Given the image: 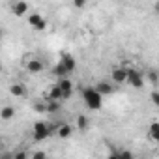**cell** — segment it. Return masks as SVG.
Listing matches in <instances>:
<instances>
[{
    "mask_svg": "<svg viewBox=\"0 0 159 159\" xmlns=\"http://www.w3.org/2000/svg\"><path fill=\"white\" fill-rule=\"evenodd\" d=\"M83 99H84V105L90 109V111H99L103 107V94L94 86V88H84L83 90Z\"/></svg>",
    "mask_w": 159,
    "mask_h": 159,
    "instance_id": "6da1fadb",
    "label": "cell"
},
{
    "mask_svg": "<svg viewBox=\"0 0 159 159\" xmlns=\"http://www.w3.org/2000/svg\"><path fill=\"white\" fill-rule=\"evenodd\" d=\"M52 133V125L47 124V122H36L34 124V129H32V135H34V140H45L49 135Z\"/></svg>",
    "mask_w": 159,
    "mask_h": 159,
    "instance_id": "7a4b0ae2",
    "label": "cell"
},
{
    "mask_svg": "<svg viewBox=\"0 0 159 159\" xmlns=\"http://www.w3.org/2000/svg\"><path fill=\"white\" fill-rule=\"evenodd\" d=\"M127 84L133 88H142L144 86V77L137 67H127Z\"/></svg>",
    "mask_w": 159,
    "mask_h": 159,
    "instance_id": "3957f363",
    "label": "cell"
},
{
    "mask_svg": "<svg viewBox=\"0 0 159 159\" xmlns=\"http://www.w3.org/2000/svg\"><path fill=\"white\" fill-rule=\"evenodd\" d=\"M112 83L114 84L127 83V67H114L112 69Z\"/></svg>",
    "mask_w": 159,
    "mask_h": 159,
    "instance_id": "277c9868",
    "label": "cell"
},
{
    "mask_svg": "<svg viewBox=\"0 0 159 159\" xmlns=\"http://www.w3.org/2000/svg\"><path fill=\"white\" fill-rule=\"evenodd\" d=\"M28 23H30L36 30H43V28L47 26V21H45L39 13H30V15H28Z\"/></svg>",
    "mask_w": 159,
    "mask_h": 159,
    "instance_id": "5b68a950",
    "label": "cell"
},
{
    "mask_svg": "<svg viewBox=\"0 0 159 159\" xmlns=\"http://www.w3.org/2000/svg\"><path fill=\"white\" fill-rule=\"evenodd\" d=\"M60 62L67 67V71L71 73V71H75V67H77V62H75V58L69 54V52H62V56H60Z\"/></svg>",
    "mask_w": 159,
    "mask_h": 159,
    "instance_id": "8992f818",
    "label": "cell"
},
{
    "mask_svg": "<svg viewBox=\"0 0 159 159\" xmlns=\"http://www.w3.org/2000/svg\"><path fill=\"white\" fill-rule=\"evenodd\" d=\"M47 99H54V101H62V99H67V96H66V92L58 86V84H54L52 88H51V92H49V98Z\"/></svg>",
    "mask_w": 159,
    "mask_h": 159,
    "instance_id": "52a82bcc",
    "label": "cell"
},
{
    "mask_svg": "<svg viewBox=\"0 0 159 159\" xmlns=\"http://www.w3.org/2000/svg\"><path fill=\"white\" fill-rule=\"evenodd\" d=\"M64 92H66V96L69 98L71 96V92H73V83L69 81V79H66V77H62V79H58V83H56Z\"/></svg>",
    "mask_w": 159,
    "mask_h": 159,
    "instance_id": "ba28073f",
    "label": "cell"
},
{
    "mask_svg": "<svg viewBox=\"0 0 159 159\" xmlns=\"http://www.w3.org/2000/svg\"><path fill=\"white\" fill-rule=\"evenodd\" d=\"M26 11H28V4L25 2V0H19V2H15V4H13V13H15L17 17L26 15Z\"/></svg>",
    "mask_w": 159,
    "mask_h": 159,
    "instance_id": "9c48e42d",
    "label": "cell"
},
{
    "mask_svg": "<svg viewBox=\"0 0 159 159\" xmlns=\"http://www.w3.org/2000/svg\"><path fill=\"white\" fill-rule=\"evenodd\" d=\"M96 88H98L103 96H111V94H112V90H114V88H112V84H111V83H107V81H99V83L96 84Z\"/></svg>",
    "mask_w": 159,
    "mask_h": 159,
    "instance_id": "30bf717a",
    "label": "cell"
},
{
    "mask_svg": "<svg viewBox=\"0 0 159 159\" xmlns=\"http://www.w3.org/2000/svg\"><path fill=\"white\" fill-rule=\"evenodd\" d=\"M148 137L155 142H159V122H152L148 127Z\"/></svg>",
    "mask_w": 159,
    "mask_h": 159,
    "instance_id": "8fae6325",
    "label": "cell"
},
{
    "mask_svg": "<svg viewBox=\"0 0 159 159\" xmlns=\"http://www.w3.org/2000/svg\"><path fill=\"white\" fill-rule=\"evenodd\" d=\"M26 69H28L30 73H39V71L43 69V62H41V60H36V58H34V60H30V62L26 64Z\"/></svg>",
    "mask_w": 159,
    "mask_h": 159,
    "instance_id": "7c38bea8",
    "label": "cell"
},
{
    "mask_svg": "<svg viewBox=\"0 0 159 159\" xmlns=\"http://www.w3.org/2000/svg\"><path fill=\"white\" fill-rule=\"evenodd\" d=\"M52 73H54V75H56L58 79H62V77H66V75H67L69 71H67V67H66V66H64L62 62H58V64L54 66V69H52Z\"/></svg>",
    "mask_w": 159,
    "mask_h": 159,
    "instance_id": "4fadbf2b",
    "label": "cell"
},
{
    "mask_svg": "<svg viewBox=\"0 0 159 159\" xmlns=\"http://www.w3.org/2000/svg\"><path fill=\"white\" fill-rule=\"evenodd\" d=\"M10 92H11V94H13L15 98H23V96L26 94V90H25V86H23V84H19V83H17V84H11V88H10Z\"/></svg>",
    "mask_w": 159,
    "mask_h": 159,
    "instance_id": "5bb4252c",
    "label": "cell"
},
{
    "mask_svg": "<svg viewBox=\"0 0 159 159\" xmlns=\"http://www.w3.org/2000/svg\"><path fill=\"white\" fill-rule=\"evenodd\" d=\"M71 133H73V127L67 125V124H62V125L58 127V135H60V139H67Z\"/></svg>",
    "mask_w": 159,
    "mask_h": 159,
    "instance_id": "9a60e30c",
    "label": "cell"
},
{
    "mask_svg": "<svg viewBox=\"0 0 159 159\" xmlns=\"http://www.w3.org/2000/svg\"><path fill=\"white\" fill-rule=\"evenodd\" d=\"M13 114H15V109L13 107H4L2 111H0V116H2V120H11L13 118Z\"/></svg>",
    "mask_w": 159,
    "mask_h": 159,
    "instance_id": "2e32d148",
    "label": "cell"
},
{
    "mask_svg": "<svg viewBox=\"0 0 159 159\" xmlns=\"http://www.w3.org/2000/svg\"><path fill=\"white\" fill-rule=\"evenodd\" d=\"M86 127H88V118H86L84 114H79V116H77V129L84 131Z\"/></svg>",
    "mask_w": 159,
    "mask_h": 159,
    "instance_id": "e0dca14e",
    "label": "cell"
},
{
    "mask_svg": "<svg viewBox=\"0 0 159 159\" xmlns=\"http://www.w3.org/2000/svg\"><path fill=\"white\" fill-rule=\"evenodd\" d=\"M146 77H148V81H150V84H157V81H159V73H157L155 69H148Z\"/></svg>",
    "mask_w": 159,
    "mask_h": 159,
    "instance_id": "ac0fdd59",
    "label": "cell"
},
{
    "mask_svg": "<svg viewBox=\"0 0 159 159\" xmlns=\"http://www.w3.org/2000/svg\"><path fill=\"white\" fill-rule=\"evenodd\" d=\"M34 111L36 112H47V101L45 103H36L34 105Z\"/></svg>",
    "mask_w": 159,
    "mask_h": 159,
    "instance_id": "d6986e66",
    "label": "cell"
},
{
    "mask_svg": "<svg viewBox=\"0 0 159 159\" xmlns=\"http://www.w3.org/2000/svg\"><path fill=\"white\" fill-rule=\"evenodd\" d=\"M112 155H118V157H133V153L131 152H125V150H116V152H112Z\"/></svg>",
    "mask_w": 159,
    "mask_h": 159,
    "instance_id": "ffe728a7",
    "label": "cell"
},
{
    "mask_svg": "<svg viewBox=\"0 0 159 159\" xmlns=\"http://www.w3.org/2000/svg\"><path fill=\"white\" fill-rule=\"evenodd\" d=\"M150 101H152L155 107H159V92H152V94H150Z\"/></svg>",
    "mask_w": 159,
    "mask_h": 159,
    "instance_id": "44dd1931",
    "label": "cell"
},
{
    "mask_svg": "<svg viewBox=\"0 0 159 159\" xmlns=\"http://www.w3.org/2000/svg\"><path fill=\"white\" fill-rule=\"evenodd\" d=\"M73 6H75L77 10H81V8L86 6V0H73Z\"/></svg>",
    "mask_w": 159,
    "mask_h": 159,
    "instance_id": "7402d4cb",
    "label": "cell"
},
{
    "mask_svg": "<svg viewBox=\"0 0 159 159\" xmlns=\"http://www.w3.org/2000/svg\"><path fill=\"white\" fill-rule=\"evenodd\" d=\"M25 157H28L25 152H19V153H13V159H25Z\"/></svg>",
    "mask_w": 159,
    "mask_h": 159,
    "instance_id": "603a6c76",
    "label": "cell"
},
{
    "mask_svg": "<svg viewBox=\"0 0 159 159\" xmlns=\"http://www.w3.org/2000/svg\"><path fill=\"white\" fill-rule=\"evenodd\" d=\"M43 155H45V153H43V152H36V153H32V155H30V157H43Z\"/></svg>",
    "mask_w": 159,
    "mask_h": 159,
    "instance_id": "cb8c5ba5",
    "label": "cell"
},
{
    "mask_svg": "<svg viewBox=\"0 0 159 159\" xmlns=\"http://www.w3.org/2000/svg\"><path fill=\"white\" fill-rule=\"evenodd\" d=\"M155 10H157V13H159V2H157V4H155Z\"/></svg>",
    "mask_w": 159,
    "mask_h": 159,
    "instance_id": "d4e9b609",
    "label": "cell"
}]
</instances>
